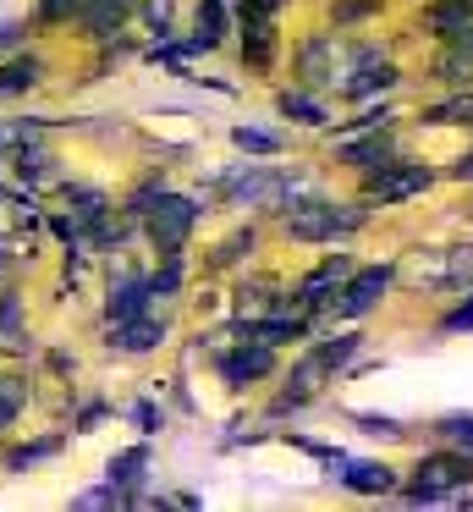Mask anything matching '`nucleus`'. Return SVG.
<instances>
[{
	"mask_svg": "<svg viewBox=\"0 0 473 512\" xmlns=\"http://www.w3.org/2000/svg\"><path fill=\"white\" fill-rule=\"evenodd\" d=\"M132 215L149 221V237H154L160 254H182L187 232H193V221H198V204L176 199V193H160V199H154V188H143L138 199H132Z\"/></svg>",
	"mask_w": 473,
	"mask_h": 512,
	"instance_id": "f257e3e1",
	"label": "nucleus"
},
{
	"mask_svg": "<svg viewBox=\"0 0 473 512\" xmlns=\"http://www.w3.org/2000/svg\"><path fill=\"white\" fill-rule=\"evenodd\" d=\"M473 490V452H440L424 457L413 468V485H407V501H451V496H468Z\"/></svg>",
	"mask_w": 473,
	"mask_h": 512,
	"instance_id": "f03ea898",
	"label": "nucleus"
},
{
	"mask_svg": "<svg viewBox=\"0 0 473 512\" xmlns=\"http://www.w3.org/2000/svg\"><path fill=\"white\" fill-rule=\"evenodd\" d=\"M358 353V336H330V342H319L314 353L303 358V364L292 369V380H286V397H281V408H303L308 397H319V386H325L330 375H336L341 364H347V358Z\"/></svg>",
	"mask_w": 473,
	"mask_h": 512,
	"instance_id": "7ed1b4c3",
	"label": "nucleus"
},
{
	"mask_svg": "<svg viewBox=\"0 0 473 512\" xmlns=\"http://www.w3.org/2000/svg\"><path fill=\"white\" fill-rule=\"evenodd\" d=\"M358 226H363V210H341V204H325V199L286 204V232L297 243H336V237H352Z\"/></svg>",
	"mask_w": 473,
	"mask_h": 512,
	"instance_id": "20e7f679",
	"label": "nucleus"
},
{
	"mask_svg": "<svg viewBox=\"0 0 473 512\" xmlns=\"http://www.w3.org/2000/svg\"><path fill=\"white\" fill-rule=\"evenodd\" d=\"M413 287H468L473 281V248H429L402 265Z\"/></svg>",
	"mask_w": 473,
	"mask_h": 512,
	"instance_id": "39448f33",
	"label": "nucleus"
},
{
	"mask_svg": "<svg viewBox=\"0 0 473 512\" xmlns=\"http://www.w3.org/2000/svg\"><path fill=\"white\" fill-rule=\"evenodd\" d=\"M391 276H396L391 265H369V270H358V276H347V281H341V298H336V314H341V320H363V314L385 298Z\"/></svg>",
	"mask_w": 473,
	"mask_h": 512,
	"instance_id": "423d86ee",
	"label": "nucleus"
},
{
	"mask_svg": "<svg viewBox=\"0 0 473 512\" xmlns=\"http://www.w3.org/2000/svg\"><path fill=\"white\" fill-rule=\"evenodd\" d=\"M270 369H275V347L259 342V336H248V342H237V347H220V375H226V386L264 380Z\"/></svg>",
	"mask_w": 473,
	"mask_h": 512,
	"instance_id": "0eeeda50",
	"label": "nucleus"
},
{
	"mask_svg": "<svg viewBox=\"0 0 473 512\" xmlns=\"http://www.w3.org/2000/svg\"><path fill=\"white\" fill-rule=\"evenodd\" d=\"M429 188V171L413 166V160H391V166L369 171V193L380 204H396V199H413V193Z\"/></svg>",
	"mask_w": 473,
	"mask_h": 512,
	"instance_id": "6e6552de",
	"label": "nucleus"
},
{
	"mask_svg": "<svg viewBox=\"0 0 473 512\" xmlns=\"http://www.w3.org/2000/svg\"><path fill=\"white\" fill-rule=\"evenodd\" d=\"M352 276V265L347 259H325V265L314 270V276L297 287V303H303V314H314V309H336V298H341V281Z\"/></svg>",
	"mask_w": 473,
	"mask_h": 512,
	"instance_id": "1a4fd4ad",
	"label": "nucleus"
},
{
	"mask_svg": "<svg viewBox=\"0 0 473 512\" xmlns=\"http://www.w3.org/2000/svg\"><path fill=\"white\" fill-rule=\"evenodd\" d=\"M341 155L369 177V171H380V166L396 160V144L385 138V127H363V138H341Z\"/></svg>",
	"mask_w": 473,
	"mask_h": 512,
	"instance_id": "9d476101",
	"label": "nucleus"
},
{
	"mask_svg": "<svg viewBox=\"0 0 473 512\" xmlns=\"http://www.w3.org/2000/svg\"><path fill=\"white\" fill-rule=\"evenodd\" d=\"M226 193L237 204H281L286 193H292V182L286 177H270V171H242V177L226 182Z\"/></svg>",
	"mask_w": 473,
	"mask_h": 512,
	"instance_id": "9b49d317",
	"label": "nucleus"
},
{
	"mask_svg": "<svg viewBox=\"0 0 473 512\" xmlns=\"http://www.w3.org/2000/svg\"><path fill=\"white\" fill-rule=\"evenodd\" d=\"M165 336V320H154V314H132V320H110V347H121V353H149L154 342Z\"/></svg>",
	"mask_w": 473,
	"mask_h": 512,
	"instance_id": "f8f14e48",
	"label": "nucleus"
},
{
	"mask_svg": "<svg viewBox=\"0 0 473 512\" xmlns=\"http://www.w3.org/2000/svg\"><path fill=\"white\" fill-rule=\"evenodd\" d=\"M336 468H341V485L358 490V496H385L396 485V474L385 463H347V457H336Z\"/></svg>",
	"mask_w": 473,
	"mask_h": 512,
	"instance_id": "ddd939ff",
	"label": "nucleus"
},
{
	"mask_svg": "<svg viewBox=\"0 0 473 512\" xmlns=\"http://www.w3.org/2000/svg\"><path fill=\"white\" fill-rule=\"evenodd\" d=\"M149 281L143 276H121L116 287H110V320H132V314H149Z\"/></svg>",
	"mask_w": 473,
	"mask_h": 512,
	"instance_id": "4468645a",
	"label": "nucleus"
},
{
	"mask_svg": "<svg viewBox=\"0 0 473 512\" xmlns=\"http://www.w3.org/2000/svg\"><path fill=\"white\" fill-rule=\"evenodd\" d=\"M270 12H248L242 6V56L253 61V67H270Z\"/></svg>",
	"mask_w": 473,
	"mask_h": 512,
	"instance_id": "2eb2a0df",
	"label": "nucleus"
},
{
	"mask_svg": "<svg viewBox=\"0 0 473 512\" xmlns=\"http://www.w3.org/2000/svg\"><path fill=\"white\" fill-rule=\"evenodd\" d=\"M440 78L446 83H468L473 78V28L446 39V56H440Z\"/></svg>",
	"mask_w": 473,
	"mask_h": 512,
	"instance_id": "dca6fc26",
	"label": "nucleus"
},
{
	"mask_svg": "<svg viewBox=\"0 0 473 512\" xmlns=\"http://www.w3.org/2000/svg\"><path fill=\"white\" fill-rule=\"evenodd\" d=\"M143 468H149V452H143V446H132V452H121L116 463H110V490H121V501H127L132 490L143 485Z\"/></svg>",
	"mask_w": 473,
	"mask_h": 512,
	"instance_id": "f3484780",
	"label": "nucleus"
},
{
	"mask_svg": "<svg viewBox=\"0 0 473 512\" xmlns=\"http://www.w3.org/2000/svg\"><path fill=\"white\" fill-rule=\"evenodd\" d=\"M220 34H226V6H220V0H204V6H198V34L187 39V50H215Z\"/></svg>",
	"mask_w": 473,
	"mask_h": 512,
	"instance_id": "a211bd4d",
	"label": "nucleus"
},
{
	"mask_svg": "<svg viewBox=\"0 0 473 512\" xmlns=\"http://www.w3.org/2000/svg\"><path fill=\"white\" fill-rule=\"evenodd\" d=\"M33 83H39V61H33V56L6 61V67H0V100H17V94L33 89Z\"/></svg>",
	"mask_w": 473,
	"mask_h": 512,
	"instance_id": "6ab92c4d",
	"label": "nucleus"
},
{
	"mask_svg": "<svg viewBox=\"0 0 473 512\" xmlns=\"http://www.w3.org/2000/svg\"><path fill=\"white\" fill-rule=\"evenodd\" d=\"M77 12H83V23L94 28V34H116V23L127 17V0H83Z\"/></svg>",
	"mask_w": 473,
	"mask_h": 512,
	"instance_id": "aec40b11",
	"label": "nucleus"
},
{
	"mask_svg": "<svg viewBox=\"0 0 473 512\" xmlns=\"http://www.w3.org/2000/svg\"><path fill=\"white\" fill-rule=\"evenodd\" d=\"M0 347L6 353H28V331H22V303L0 298Z\"/></svg>",
	"mask_w": 473,
	"mask_h": 512,
	"instance_id": "412c9836",
	"label": "nucleus"
},
{
	"mask_svg": "<svg viewBox=\"0 0 473 512\" xmlns=\"http://www.w3.org/2000/svg\"><path fill=\"white\" fill-rule=\"evenodd\" d=\"M429 23L440 28V34H462V28H473V0H446V6H435L429 12Z\"/></svg>",
	"mask_w": 473,
	"mask_h": 512,
	"instance_id": "4be33fe9",
	"label": "nucleus"
},
{
	"mask_svg": "<svg viewBox=\"0 0 473 512\" xmlns=\"http://www.w3.org/2000/svg\"><path fill=\"white\" fill-rule=\"evenodd\" d=\"M424 122H429V127H473V94H457V100L435 105Z\"/></svg>",
	"mask_w": 473,
	"mask_h": 512,
	"instance_id": "5701e85b",
	"label": "nucleus"
},
{
	"mask_svg": "<svg viewBox=\"0 0 473 512\" xmlns=\"http://www.w3.org/2000/svg\"><path fill=\"white\" fill-rule=\"evenodd\" d=\"M281 116H297V122L319 127V122H325V105L308 100V94H281Z\"/></svg>",
	"mask_w": 473,
	"mask_h": 512,
	"instance_id": "b1692460",
	"label": "nucleus"
},
{
	"mask_svg": "<svg viewBox=\"0 0 473 512\" xmlns=\"http://www.w3.org/2000/svg\"><path fill=\"white\" fill-rule=\"evenodd\" d=\"M231 138H237L242 155H275V149H281V138H275V133H259V127H237Z\"/></svg>",
	"mask_w": 473,
	"mask_h": 512,
	"instance_id": "393cba45",
	"label": "nucleus"
},
{
	"mask_svg": "<svg viewBox=\"0 0 473 512\" xmlns=\"http://www.w3.org/2000/svg\"><path fill=\"white\" fill-rule=\"evenodd\" d=\"M39 133H44V122H6L0 127V149H28V144H39Z\"/></svg>",
	"mask_w": 473,
	"mask_h": 512,
	"instance_id": "a878e982",
	"label": "nucleus"
},
{
	"mask_svg": "<svg viewBox=\"0 0 473 512\" xmlns=\"http://www.w3.org/2000/svg\"><path fill=\"white\" fill-rule=\"evenodd\" d=\"M55 452H61V441H55V435H50V441H33V446H17V452L6 457V468H28V463H44V457H55Z\"/></svg>",
	"mask_w": 473,
	"mask_h": 512,
	"instance_id": "bb28decb",
	"label": "nucleus"
},
{
	"mask_svg": "<svg viewBox=\"0 0 473 512\" xmlns=\"http://www.w3.org/2000/svg\"><path fill=\"white\" fill-rule=\"evenodd\" d=\"M440 435L457 441L462 452H473V413H451V419H440Z\"/></svg>",
	"mask_w": 473,
	"mask_h": 512,
	"instance_id": "cd10ccee",
	"label": "nucleus"
},
{
	"mask_svg": "<svg viewBox=\"0 0 473 512\" xmlns=\"http://www.w3.org/2000/svg\"><path fill=\"white\" fill-rule=\"evenodd\" d=\"M22 397H28V391L17 386V380H0V430H6L11 419H17V408H22Z\"/></svg>",
	"mask_w": 473,
	"mask_h": 512,
	"instance_id": "c85d7f7f",
	"label": "nucleus"
},
{
	"mask_svg": "<svg viewBox=\"0 0 473 512\" xmlns=\"http://www.w3.org/2000/svg\"><path fill=\"white\" fill-rule=\"evenodd\" d=\"M352 419L363 424V435H402V424H396V419H380V413H352Z\"/></svg>",
	"mask_w": 473,
	"mask_h": 512,
	"instance_id": "c756f323",
	"label": "nucleus"
},
{
	"mask_svg": "<svg viewBox=\"0 0 473 512\" xmlns=\"http://www.w3.org/2000/svg\"><path fill=\"white\" fill-rule=\"evenodd\" d=\"M242 248H253V232H237V237H231V243L215 254V265H231V259H242Z\"/></svg>",
	"mask_w": 473,
	"mask_h": 512,
	"instance_id": "7c9ffc66",
	"label": "nucleus"
},
{
	"mask_svg": "<svg viewBox=\"0 0 473 512\" xmlns=\"http://www.w3.org/2000/svg\"><path fill=\"white\" fill-rule=\"evenodd\" d=\"M446 331H473V298L457 303V309L446 314Z\"/></svg>",
	"mask_w": 473,
	"mask_h": 512,
	"instance_id": "2f4dec72",
	"label": "nucleus"
},
{
	"mask_svg": "<svg viewBox=\"0 0 473 512\" xmlns=\"http://www.w3.org/2000/svg\"><path fill=\"white\" fill-rule=\"evenodd\" d=\"M132 419H138V430H154V424H160V408H154V402H138Z\"/></svg>",
	"mask_w": 473,
	"mask_h": 512,
	"instance_id": "473e14b6",
	"label": "nucleus"
},
{
	"mask_svg": "<svg viewBox=\"0 0 473 512\" xmlns=\"http://www.w3.org/2000/svg\"><path fill=\"white\" fill-rule=\"evenodd\" d=\"M99 419H105V408H99V402H88V408L77 413V430H88V424H99Z\"/></svg>",
	"mask_w": 473,
	"mask_h": 512,
	"instance_id": "72a5a7b5",
	"label": "nucleus"
},
{
	"mask_svg": "<svg viewBox=\"0 0 473 512\" xmlns=\"http://www.w3.org/2000/svg\"><path fill=\"white\" fill-rule=\"evenodd\" d=\"M451 177H457V182H473V149L457 160V166H451Z\"/></svg>",
	"mask_w": 473,
	"mask_h": 512,
	"instance_id": "f704fd0d",
	"label": "nucleus"
},
{
	"mask_svg": "<svg viewBox=\"0 0 473 512\" xmlns=\"http://www.w3.org/2000/svg\"><path fill=\"white\" fill-rule=\"evenodd\" d=\"M242 6H248V12H270L275 17V6H286V0H242Z\"/></svg>",
	"mask_w": 473,
	"mask_h": 512,
	"instance_id": "c9c22d12",
	"label": "nucleus"
}]
</instances>
